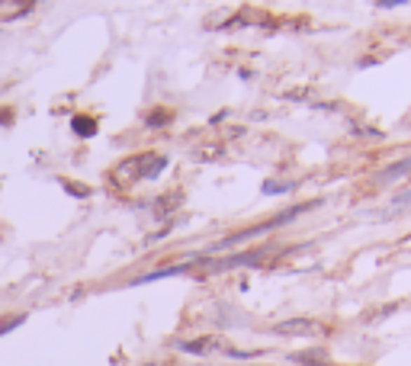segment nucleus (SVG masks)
<instances>
[{
    "instance_id": "f257e3e1",
    "label": "nucleus",
    "mask_w": 411,
    "mask_h": 366,
    "mask_svg": "<svg viewBox=\"0 0 411 366\" xmlns=\"http://www.w3.org/2000/svg\"><path fill=\"white\" fill-rule=\"evenodd\" d=\"M164 168H168V154L142 151V154H132V158L119 161L109 177H113V183L119 190H126V187H132V183H138V180H154Z\"/></svg>"
},
{
    "instance_id": "f03ea898",
    "label": "nucleus",
    "mask_w": 411,
    "mask_h": 366,
    "mask_svg": "<svg viewBox=\"0 0 411 366\" xmlns=\"http://www.w3.org/2000/svg\"><path fill=\"white\" fill-rule=\"evenodd\" d=\"M315 206H321V199H312V203H299V206L283 209V212H276L274 219L260 222V225H251V229L235 231V235L222 238V241L215 244L213 251H231V248H238V244H241V241H251V238H260V235H267V231H274V229H283V225H290L292 219H299V215H302V212H309V209H315Z\"/></svg>"
},
{
    "instance_id": "7ed1b4c3",
    "label": "nucleus",
    "mask_w": 411,
    "mask_h": 366,
    "mask_svg": "<svg viewBox=\"0 0 411 366\" xmlns=\"http://www.w3.org/2000/svg\"><path fill=\"white\" fill-rule=\"evenodd\" d=\"M225 347H229V344L222 341V337H196V341H180V344H177V351L193 353V357H203V353H215V351L225 353Z\"/></svg>"
},
{
    "instance_id": "20e7f679",
    "label": "nucleus",
    "mask_w": 411,
    "mask_h": 366,
    "mask_svg": "<svg viewBox=\"0 0 411 366\" xmlns=\"http://www.w3.org/2000/svg\"><path fill=\"white\" fill-rule=\"evenodd\" d=\"M193 260H183V264H174V267H161L151 270V273H142L132 280V286H145V283H158V280H168V276H180V273H190Z\"/></svg>"
},
{
    "instance_id": "39448f33",
    "label": "nucleus",
    "mask_w": 411,
    "mask_h": 366,
    "mask_svg": "<svg viewBox=\"0 0 411 366\" xmlns=\"http://www.w3.org/2000/svg\"><path fill=\"white\" fill-rule=\"evenodd\" d=\"M315 321L309 318H292V321H280L274 325V334H283V337H302V334H315Z\"/></svg>"
},
{
    "instance_id": "423d86ee",
    "label": "nucleus",
    "mask_w": 411,
    "mask_h": 366,
    "mask_svg": "<svg viewBox=\"0 0 411 366\" xmlns=\"http://www.w3.org/2000/svg\"><path fill=\"white\" fill-rule=\"evenodd\" d=\"M177 206H183V193H177V190H170V193H164V196H158L154 199V215H158V219H168L170 212H174Z\"/></svg>"
},
{
    "instance_id": "0eeeda50",
    "label": "nucleus",
    "mask_w": 411,
    "mask_h": 366,
    "mask_svg": "<svg viewBox=\"0 0 411 366\" xmlns=\"http://www.w3.org/2000/svg\"><path fill=\"white\" fill-rule=\"evenodd\" d=\"M71 129H74V135H81V138H93L100 126H97L93 116H74V119H71Z\"/></svg>"
},
{
    "instance_id": "6e6552de",
    "label": "nucleus",
    "mask_w": 411,
    "mask_h": 366,
    "mask_svg": "<svg viewBox=\"0 0 411 366\" xmlns=\"http://www.w3.org/2000/svg\"><path fill=\"white\" fill-rule=\"evenodd\" d=\"M61 187L71 193V196H77V199H87L90 196V187H84V183H71V180H61Z\"/></svg>"
},
{
    "instance_id": "1a4fd4ad",
    "label": "nucleus",
    "mask_w": 411,
    "mask_h": 366,
    "mask_svg": "<svg viewBox=\"0 0 411 366\" xmlns=\"http://www.w3.org/2000/svg\"><path fill=\"white\" fill-rule=\"evenodd\" d=\"M292 190H296V183H276V180H267L264 183L267 196H274V193H292Z\"/></svg>"
},
{
    "instance_id": "9d476101",
    "label": "nucleus",
    "mask_w": 411,
    "mask_h": 366,
    "mask_svg": "<svg viewBox=\"0 0 411 366\" xmlns=\"http://www.w3.org/2000/svg\"><path fill=\"white\" fill-rule=\"evenodd\" d=\"M168 116H170V109H151V113H148V126H158V129H161V126H168Z\"/></svg>"
},
{
    "instance_id": "9b49d317",
    "label": "nucleus",
    "mask_w": 411,
    "mask_h": 366,
    "mask_svg": "<svg viewBox=\"0 0 411 366\" xmlns=\"http://www.w3.org/2000/svg\"><path fill=\"white\" fill-rule=\"evenodd\" d=\"M225 357H231V360H257L260 351L254 353V351H235V347H225Z\"/></svg>"
},
{
    "instance_id": "f8f14e48",
    "label": "nucleus",
    "mask_w": 411,
    "mask_h": 366,
    "mask_svg": "<svg viewBox=\"0 0 411 366\" xmlns=\"http://www.w3.org/2000/svg\"><path fill=\"white\" fill-rule=\"evenodd\" d=\"M23 321H26V315H13V318H7L4 325H0V334H10V331H13V328H20Z\"/></svg>"
},
{
    "instance_id": "ddd939ff",
    "label": "nucleus",
    "mask_w": 411,
    "mask_h": 366,
    "mask_svg": "<svg viewBox=\"0 0 411 366\" xmlns=\"http://www.w3.org/2000/svg\"><path fill=\"white\" fill-rule=\"evenodd\" d=\"M219 154H222V148H199L196 158H199V161H215Z\"/></svg>"
},
{
    "instance_id": "4468645a",
    "label": "nucleus",
    "mask_w": 411,
    "mask_h": 366,
    "mask_svg": "<svg viewBox=\"0 0 411 366\" xmlns=\"http://www.w3.org/2000/svg\"><path fill=\"white\" fill-rule=\"evenodd\" d=\"M408 168H411V158H405L402 164H396V168H389V174H386V177H398V174H408Z\"/></svg>"
},
{
    "instance_id": "2eb2a0df",
    "label": "nucleus",
    "mask_w": 411,
    "mask_h": 366,
    "mask_svg": "<svg viewBox=\"0 0 411 366\" xmlns=\"http://www.w3.org/2000/svg\"><path fill=\"white\" fill-rule=\"evenodd\" d=\"M405 0H379V4H376V7L379 10H396V7H402Z\"/></svg>"
},
{
    "instance_id": "dca6fc26",
    "label": "nucleus",
    "mask_w": 411,
    "mask_h": 366,
    "mask_svg": "<svg viewBox=\"0 0 411 366\" xmlns=\"http://www.w3.org/2000/svg\"><path fill=\"white\" fill-rule=\"evenodd\" d=\"M225 116H229V113H225V109H222V113H215V116H213V119H209V122H213V126H219V122L225 119Z\"/></svg>"
},
{
    "instance_id": "f3484780",
    "label": "nucleus",
    "mask_w": 411,
    "mask_h": 366,
    "mask_svg": "<svg viewBox=\"0 0 411 366\" xmlns=\"http://www.w3.org/2000/svg\"><path fill=\"white\" fill-rule=\"evenodd\" d=\"M398 199H402V203H411V190H408V193H402Z\"/></svg>"
},
{
    "instance_id": "a211bd4d",
    "label": "nucleus",
    "mask_w": 411,
    "mask_h": 366,
    "mask_svg": "<svg viewBox=\"0 0 411 366\" xmlns=\"http://www.w3.org/2000/svg\"><path fill=\"white\" fill-rule=\"evenodd\" d=\"M142 366H154V363H142Z\"/></svg>"
}]
</instances>
